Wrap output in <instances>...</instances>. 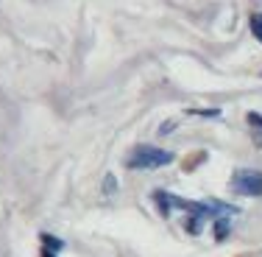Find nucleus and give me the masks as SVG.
<instances>
[{"mask_svg": "<svg viewBox=\"0 0 262 257\" xmlns=\"http://www.w3.org/2000/svg\"><path fill=\"white\" fill-rule=\"evenodd\" d=\"M154 199H157L159 210L165 212V215L173 207L190 212L187 229H190L192 235L201 232V224L207 221V218H223V215H234L237 212V207H229V204H221V202H190V199H179V196H170V193H154Z\"/></svg>", "mask_w": 262, "mask_h": 257, "instance_id": "1", "label": "nucleus"}, {"mask_svg": "<svg viewBox=\"0 0 262 257\" xmlns=\"http://www.w3.org/2000/svg\"><path fill=\"white\" fill-rule=\"evenodd\" d=\"M173 162V154L157 146H137L126 156V168L131 171H154V168H165Z\"/></svg>", "mask_w": 262, "mask_h": 257, "instance_id": "2", "label": "nucleus"}, {"mask_svg": "<svg viewBox=\"0 0 262 257\" xmlns=\"http://www.w3.org/2000/svg\"><path fill=\"white\" fill-rule=\"evenodd\" d=\"M229 187H232L237 196H262V171L240 168V171L232 173Z\"/></svg>", "mask_w": 262, "mask_h": 257, "instance_id": "3", "label": "nucleus"}, {"mask_svg": "<svg viewBox=\"0 0 262 257\" xmlns=\"http://www.w3.org/2000/svg\"><path fill=\"white\" fill-rule=\"evenodd\" d=\"M248 26H251V34H254V36H257V39L262 42V14H251Z\"/></svg>", "mask_w": 262, "mask_h": 257, "instance_id": "4", "label": "nucleus"}, {"mask_svg": "<svg viewBox=\"0 0 262 257\" xmlns=\"http://www.w3.org/2000/svg\"><path fill=\"white\" fill-rule=\"evenodd\" d=\"M42 243H45L48 252H61V249H64V243L56 241V238H51V235H42Z\"/></svg>", "mask_w": 262, "mask_h": 257, "instance_id": "5", "label": "nucleus"}, {"mask_svg": "<svg viewBox=\"0 0 262 257\" xmlns=\"http://www.w3.org/2000/svg\"><path fill=\"white\" fill-rule=\"evenodd\" d=\"M248 126L262 129V115H257V112H248Z\"/></svg>", "mask_w": 262, "mask_h": 257, "instance_id": "6", "label": "nucleus"}, {"mask_svg": "<svg viewBox=\"0 0 262 257\" xmlns=\"http://www.w3.org/2000/svg\"><path fill=\"white\" fill-rule=\"evenodd\" d=\"M103 187H106V190H115V179H112V176H106V182H103Z\"/></svg>", "mask_w": 262, "mask_h": 257, "instance_id": "7", "label": "nucleus"}, {"mask_svg": "<svg viewBox=\"0 0 262 257\" xmlns=\"http://www.w3.org/2000/svg\"><path fill=\"white\" fill-rule=\"evenodd\" d=\"M39 257H56L53 252H48V249H42V252H39Z\"/></svg>", "mask_w": 262, "mask_h": 257, "instance_id": "8", "label": "nucleus"}]
</instances>
